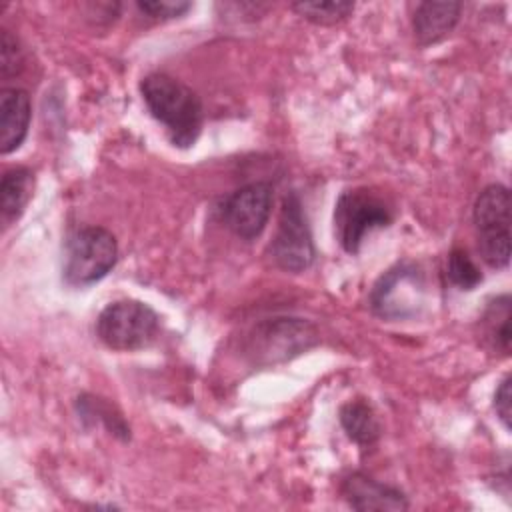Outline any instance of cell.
I'll return each instance as SVG.
<instances>
[{
	"label": "cell",
	"instance_id": "obj_20",
	"mask_svg": "<svg viewBox=\"0 0 512 512\" xmlns=\"http://www.w3.org/2000/svg\"><path fill=\"white\" fill-rule=\"evenodd\" d=\"M24 68V56L18 40L10 34V30L2 28L0 34V74L2 78H10L20 74Z\"/></svg>",
	"mask_w": 512,
	"mask_h": 512
},
{
	"label": "cell",
	"instance_id": "obj_19",
	"mask_svg": "<svg viewBox=\"0 0 512 512\" xmlns=\"http://www.w3.org/2000/svg\"><path fill=\"white\" fill-rule=\"evenodd\" d=\"M136 8L140 14L152 18V20H174L184 16L190 8L192 2L184 0H138Z\"/></svg>",
	"mask_w": 512,
	"mask_h": 512
},
{
	"label": "cell",
	"instance_id": "obj_9",
	"mask_svg": "<svg viewBox=\"0 0 512 512\" xmlns=\"http://www.w3.org/2000/svg\"><path fill=\"white\" fill-rule=\"evenodd\" d=\"M272 202L274 188L270 182H250L230 192L222 200L218 214L222 224L234 236L250 242L264 232L270 220Z\"/></svg>",
	"mask_w": 512,
	"mask_h": 512
},
{
	"label": "cell",
	"instance_id": "obj_16",
	"mask_svg": "<svg viewBox=\"0 0 512 512\" xmlns=\"http://www.w3.org/2000/svg\"><path fill=\"white\" fill-rule=\"evenodd\" d=\"M480 338L502 356L510 354V296L500 294L488 302L480 316Z\"/></svg>",
	"mask_w": 512,
	"mask_h": 512
},
{
	"label": "cell",
	"instance_id": "obj_15",
	"mask_svg": "<svg viewBox=\"0 0 512 512\" xmlns=\"http://www.w3.org/2000/svg\"><path fill=\"white\" fill-rule=\"evenodd\" d=\"M74 404H76L78 418L84 422L86 428L104 426L108 430V434L116 436L118 440H122V442L130 440V426H128L126 418L122 416V412L110 400L84 392L76 398Z\"/></svg>",
	"mask_w": 512,
	"mask_h": 512
},
{
	"label": "cell",
	"instance_id": "obj_8",
	"mask_svg": "<svg viewBox=\"0 0 512 512\" xmlns=\"http://www.w3.org/2000/svg\"><path fill=\"white\" fill-rule=\"evenodd\" d=\"M318 344L316 328L300 318L264 320L250 334L248 354L256 364L286 362Z\"/></svg>",
	"mask_w": 512,
	"mask_h": 512
},
{
	"label": "cell",
	"instance_id": "obj_1",
	"mask_svg": "<svg viewBox=\"0 0 512 512\" xmlns=\"http://www.w3.org/2000/svg\"><path fill=\"white\" fill-rule=\"evenodd\" d=\"M140 94L150 116L164 126L176 148H192L202 134L204 108L200 96L166 72H150L140 80Z\"/></svg>",
	"mask_w": 512,
	"mask_h": 512
},
{
	"label": "cell",
	"instance_id": "obj_11",
	"mask_svg": "<svg viewBox=\"0 0 512 512\" xmlns=\"http://www.w3.org/2000/svg\"><path fill=\"white\" fill-rule=\"evenodd\" d=\"M32 118L30 94L24 88H2L0 92V152L12 154L28 136Z\"/></svg>",
	"mask_w": 512,
	"mask_h": 512
},
{
	"label": "cell",
	"instance_id": "obj_10",
	"mask_svg": "<svg viewBox=\"0 0 512 512\" xmlns=\"http://www.w3.org/2000/svg\"><path fill=\"white\" fill-rule=\"evenodd\" d=\"M340 496L352 510L368 512H396V510H408L410 502L406 494L390 486L386 482H380L366 472H350L340 480Z\"/></svg>",
	"mask_w": 512,
	"mask_h": 512
},
{
	"label": "cell",
	"instance_id": "obj_5",
	"mask_svg": "<svg viewBox=\"0 0 512 512\" xmlns=\"http://www.w3.org/2000/svg\"><path fill=\"white\" fill-rule=\"evenodd\" d=\"M160 332V316L134 298L110 302L96 318V334L104 346L132 352L150 346Z\"/></svg>",
	"mask_w": 512,
	"mask_h": 512
},
{
	"label": "cell",
	"instance_id": "obj_7",
	"mask_svg": "<svg viewBox=\"0 0 512 512\" xmlns=\"http://www.w3.org/2000/svg\"><path fill=\"white\" fill-rule=\"evenodd\" d=\"M270 256L278 268L294 274L308 270L316 258L308 216L296 192H288L282 200Z\"/></svg>",
	"mask_w": 512,
	"mask_h": 512
},
{
	"label": "cell",
	"instance_id": "obj_17",
	"mask_svg": "<svg viewBox=\"0 0 512 512\" xmlns=\"http://www.w3.org/2000/svg\"><path fill=\"white\" fill-rule=\"evenodd\" d=\"M290 8L316 26H334L352 14L354 2H294Z\"/></svg>",
	"mask_w": 512,
	"mask_h": 512
},
{
	"label": "cell",
	"instance_id": "obj_13",
	"mask_svg": "<svg viewBox=\"0 0 512 512\" xmlns=\"http://www.w3.org/2000/svg\"><path fill=\"white\" fill-rule=\"evenodd\" d=\"M34 186V172L26 166H14L4 172L0 182V218L4 228L20 220L34 194Z\"/></svg>",
	"mask_w": 512,
	"mask_h": 512
},
{
	"label": "cell",
	"instance_id": "obj_2",
	"mask_svg": "<svg viewBox=\"0 0 512 512\" xmlns=\"http://www.w3.org/2000/svg\"><path fill=\"white\" fill-rule=\"evenodd\" d=\"M118 262V242L102 226L74 228L64 242L62 278L68 286H90L100 282Z\"/></svg>",
	"mask_w": 512,
	"mask_h": 512
},
{
	"label": "cell",
	"instance_id": "obj_18",
	"mask_svg": "<svg viewBox=\"0 0 512 512\" xmlns=\"http://www.w3.org/2000/svg\"><path fill=\"white\" fill-rule=\"evenodd\" d=\"M448 280L460 290H474L482 282V272L464 248H454L446 262Z\"/></svg>",
	"mask_w": 512,
	"mask_h": 512
},
{
	"label": "cell",
	"instance_id": "obj_21",
	"mask_svg": "<svg viewBox=\"0 0 512 512\" xmlns=\"http://www.w3.org/2000/svg\"><path fill=\"white\" fill-rule=\"evenodd\" d=\"M510 398V376H506L494 392V410L506 430H510Z\"/></svg>",
	"mask_w": 512,
	"mask_h": 512
},
{
	"label": "cell",
	"instance_id": "obj_12",
	"mask_svg": "<svg viewBox=\"0 0 512 512\" xmlns=\"http://www.w3.org/2000/svg\"><path fill=\"white\" fill-rule=\"evenodd\" d=\"M460 2H418L412 12V32L418 46L442 42L458 24Z\"/></svg>",
	"mask_w": 512,
	"mask_h": 512
},
{
	"label": "cell",
	"instance_id": "obj_3",
	"mask_svg": "<svg viewBox=\"0 0 512 512\" xmlns=\"http://www.w3.org/2000/svg\"><path fill=\"white\" fill-rule=\"evenodd\" d=\"M394 208L370 188L344 190L334 204V234L348 254H358L364 238L378 228L390 226Z\"/></svg>",
	"mask_w": 512,
	"mask_h": 512
},
{
	"label": "cell",
	"instance_id": "obj_14",
	"mask_svg": "<svg viewBox=\"0 0 512 512\" xmlns=\"http://www.w3.org/2000/svg\"><path fill=\"white\" fill-rule=\"evenodd\" d=\"M338 420H340V426L346 432V436L360 450H368L378 444L382 428H380L374 408L364 398H354V400L344 402L340 406Z\"/></svg>",
	"mask_w": 512,
	"mask_h": 512
},
{
	"label": "cell",
	"instance_id": "obj_6",
	"mask_svg": "<svg viewBox=\"0 0 512 512\" xmlns=\"http://www.w3.org/2000/svg\"><path fill=\"white\" fill-rule=\"evenodd\" d=\"M478 252L490 268L510 262V190L504 184L486 186L472 208Z\"/></svg>",
	"mask_w": 512,
	"mask_h": 512
},
{
	"label": "cell",
	"instance_id": "obj_4",
	"mask_svg": "<svg viewBox=\"0 0 512 512\" xmlns=\"http://www.w3.org/2000/svg\"><path fill=\"white\" fill-rule=\"evenodd\" d=\"M426 288V274L416 262H398L374 282L368 304L382 320H410L424 310Z\"/></svg>",
	"mask_w": 512,
	"mask_h": 512
}]
</instances>
